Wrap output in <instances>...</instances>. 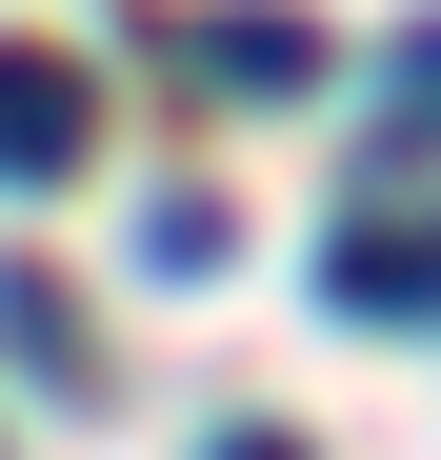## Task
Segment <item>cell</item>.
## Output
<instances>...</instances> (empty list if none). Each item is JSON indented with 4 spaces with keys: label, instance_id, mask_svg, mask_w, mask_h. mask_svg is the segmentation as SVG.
Wrapping results in <instances>:
<instances>
[{
    "label": "cell",
    "instance_id": "obj_1",
    "mask_svg": "<svg viewBox=\"0 0 441 460\" xmlns=\"http://www.w3.org/2000/svg\"><path fill=\"white\" fill-rule=\"evenodd\" d=\"M60 161H81V81L40 40H0V181H60Z\"/></svg>",
    "mask_w": 441,
    "mask_h": 460
},
{
    "label": "cell",
    "instance_id": "obj_2",
    "mask_svg": "<svg viewBox=\"0 0 441 460\" xmlns=\"http://www.w3.org/2000/svg\"><path fill=\"white\" fill-rule=\"evenodd\" d=\"M220 460H302V440H220Z\"/></svg>",
    "mask_w": 441,
    "mask_h": 460
}]
</instances>
